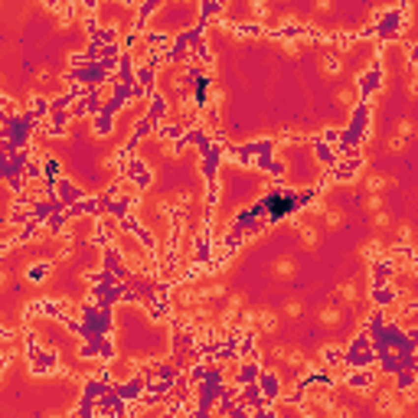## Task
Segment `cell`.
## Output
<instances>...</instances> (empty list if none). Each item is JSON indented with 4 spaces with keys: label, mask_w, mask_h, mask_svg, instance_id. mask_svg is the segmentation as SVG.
I'll return each mask as SVG.
<instances>
[{
    "label": "cell",
    "mask_w": 418,
    "mask_h": 418,
    "mask_svg": "<svg viewBox=\"0 0 418 418\" xmlns=\"http://www.w3.org/2000/svg\"><path fill=\"white\" fill-rule=\"evenodd\" d=\"M340 294H343V300H356V284H353V281H346L343 288H340Z\"/></svg>",
    "instance_id": "e0dca14e"
},
{
    "label": "cell",
    "mask_w": 418,
    "mask_h": 418,
    "mask_svg": "<svg viewBox=\"0 0 418 418\" xmlns=\"http://www.w3.org/2000/svg\"><path fill=\"white\" fill-rule=\"evenodd\" d=\"M226 294V284L222 281H212L209 288H200V300H209V298H222Z\"/></svg>",
    "instance_id": "5b68a950"
},
{
    "label": "cell",
    "mask_w": 418,
    "mask_h": 418,
    "mask_svg": "<svg viewBox=\"0 0 418 418\" xmlns=\"http://www.w3.org/2000/svg\"><path fill=\"white\" fill-rule=\"evenodd\" d=\"M353 101H356V91H350V89L336 91V105H340V108H353Z\"/></svg>",
    "instance_id": "9c48e42d"
},
{
    "label": "cell",
    "mask_w": 418,
    "mask_h": 418,
    "mask_svg": "<svg viewBox=\"0 0 418 418\" xmlns=\"http://www.w3.org/2000/svg\"><path fill=\"white\" fill-rule=\"evenodd\" d=\"M340 222H343V212H340V209H330V212H327V226L336 229Z\"/></svg>",
    "instance_id": "9a60e30c"
},
{
    "label": "cell",
    "mask_w": 418,
    "mask_h": 418,
    "mask_svg": "<svg viewBox=\"0 0 418 418\" xmlns=\"http://www.w3.org/2000/svg\"><path fill=\"white\" fill-rule=\"evenodd\" d=\"M343 356H346L343 346H327V350H324V363H327V366H336Z\"/></svg>",
    "instance_id": "52a82bcc"
},
{
    "label": "cell",
    "mask_w": 418,
    "mask_h": 418,
    "mask_svg": "<svg viewBox=\"0 0 418 418\" xmlns=\"http://www.w3.org/2000/svg\"><path fill=\"white\" fill-rule=\"evenodd\" d=\"M258 327H262L265 333H274V330H278V317H274L271 310H258Z\"/></svg>",
    "instance_id": "3957f363"
},
{
    "label": "cell",
    "mask_w": 418,
    "mask_h": 418,
    "mask_svg": "<svg viewBox=\"0 0 418 418\" xmlns=\"http://www.w3.org/2000/svg\"><path fill=\"white\" fill-rule=\"evenodd\" d=\"M363 183H366V190H369V196H379V193L389 186V180H386V177H379V173H369Z\"/></svg>",
    "instance_id": "6da1fadb"
},
{
    "label": "cell",
    "mask_w": 418,
    "mask_h": 418,
    "mask_svg": "<svg viewBox=\"0 0 418 418\" xmlns=\"http://www.w3.org/2000/svg\"><path fill=\"white\" fill-rule=\"evenodd\" d=\"M395 239H399L402 245H409V242H412V229L409 226H399V236H395Z\"/></svg>",
    "instance_id": "44dd1931"
},
{
    "label": "cell",
    "mask_w": 418,
    "mask_h": 418,
    "mask_svg": "<svg viewBox=\"0 0 418 418\" xmlns=\"http://www.w3.org/2000/svg\"><path fill=\"white\" fill-rule=\"evenodd\" d=\"M340 307H333V304H327V307L320 310V324H327V327H333V324H340Z\"/></svg>",
    "instance_id": "277c9868"
},
{
    "label": "cell",
    "mask_w": 418,
    "mask_h": 418,
    "mask_svg": "<svg viewBox=\"0 0 418 418\" xmlns=\"http://www.w3.org/2000/svg\"><path fill=\"white\" fill-rule=\"evenodd\" d=\"M284 314H288V317H298L300 314V300H291V304L284 307Z\"/></svg>",
    "instance_id": "cb8c5ba5"
},
{
    "label": "cell",
    "mask_w": 418,
    "mask_h": 418,
    "mask_svg": "<svg viewBox=\"0 0 418 418\" xmlns=\"http://www.w3.org/2000/svg\"><path fill=\"white\" fill-rule=\"evenodd\" d=\"M252 13H255V17H262V20H265L268 13H271V7H268V3H262V0H255V3H252Z\"/></svg>",
    "instance_id": "4fadbf2b"
},
{
    "label": "cell",
    "mask_w": 418,
    "mask_h": 418,
    "mask_svg": "<svg viewBox=\"0 0 418 418\" xmlns=\"http://www.w3.org/2000/svg\"><path fill=\"white\" fill-rule=\"evenodd\" d=\"M399 314H405V317H415V314H418V298H405V304H402Z\"/></svg>",
    "instance_id": "7c38bea8"
},
{
    "label": "cell",
    "mask_w": 418,
    "mask_h": 418,
    "mask_svg": "<svg viewBox=\"0 0 418 418\" xmlns=\"http://www.w3.org/2000/svg\"><path fill=\"white\" fill-rule=\"evenodd\" d=\"M271 356L284 363V359H288V346H284V343H274V346H271Z\"/></svg>",
    "instance_id": "d6986e66"
},
{
    "label": "cell",
    "mask_w": 418,
    "mask_h": 418,
    "mask_svg": "<svg viewBox=\"0 0 418 418\" xmlns=\"http://www.w3.org/2000/svg\"><path fill=\"white\" fill-rule=\"evenodd\" d=\"M389 226H392L389 212H376V229H389Z\"/></svg>",
    "instance_id": "ffe728a7"
},
{
    "label": "cell",
    "mask_w": 418,
    "mask_h": 418,
    "mask_svg": "<svg viewBox=\"0 0 418 418\" xmlns=\"http://www.w3.org/2000/svg\"><path fill=\"white\" fill-rule=\"evenodd\" d=\"M333 418H356V412L350 409V405H340V409L333 412Z\"/></svg>",
    "instance_id": "7402d4cb"
},
{
    "label": "cell",
    "mask_w": 418,
    "mask_h": 418,
    "mask_svg": "<svg viewBox=\"0 0 418 418\" xmlns=\"http://www.w3.org/2000/svg\"><path fill=\"white\" fill-rule=\"evenodd\" d=\"M300 242H304V245H317V229L314 226H300Z\"/></svg>",
    "instance_id": "30bf717a"
},
{
    "label": "cell",
    "mask_w": 418,
    "mask_h": 418,
    "mask_svg": "<svg viewBox=\"0 0 418 418\" xmlns=\"http://www.w3.org/2000/svg\"><path fill=\"white\" fill-rule=\"evenodd\" d=\"M412 131H415V127H412V121H409V118H402V121H399V127H395V134H399V137H409Z\"/></svg>",
    "instance_id": "2e32d148"
},
{
    "label": "cell",
    "mask_w": 418,
    "mask_h": 418,
    "mask_svg": "<svg viewBox=\"0 0 418 418\" xmlns=\"http://www.w3.org/2000/svg\"><path fill=\"white\" fill-rule=\"evenodd\" d=\"M203 17H219V13H222V3H203Z\"/></svg>",
    "instance_id": "5bb4252c"
},
{
    "label": "cell",
    "mask_w": 418,
    "mask_h": 418,
    "mask_svg": "<svg viewBox=\"0 0 418 418\" xmlns=\"http://www.w3.org/2000/svg\"><path fill=\"white\" fill-rule=\"evenodd\" d=\"M409 262H412V265H409V271H412V274H418V252H415V255H412Z\"/></svg>",
    "instance_id": "d4e9b609"
},
{
    "label": "cell",
    "mask_w": 418,
    "mask_h": 418,
    "mask_svg": "<svg viewBox=\"0 0 418 418\" xmlns=\"http://www.w3.org/2000/svg\"><path fill=\"white\" fill-rule=\"evenodd\" d=\"M409 91H412V95H418V75H412V82H409Z\"/></svg>",
    "instance_id": "484cf974"
},
{
    "label": "cell",
    "mask_w": 418,
    "mask_h": 418,
    "mask_svg": "<svg viewBox=\"0 0 418 418\" xmlns=\"http://www.w3.org/2000/svg\"><path fill=\"white\" fill-rule=\"evenodd\" d=\"M164 111H167L164 95H154V98H150V118H164Z\"/></svg>",
    "instance_id": "ba28073f"
},
{
    "label": "cell",
    "mask_w": 418,
    "mask_h": 418,
    "mask_svg": "<svg viewBox=\"0 0 418 418\" xmlns=\"http://www.w3.org/2000/svg\"><path fill=\"white\" fill-rule=\"evenodd\" d=\"M284 363L291 366V369H304L307 366V356H304V350H288V359Z\"/></svg>",
    "instance_id": "8992f818"
},
{
    "label": "cell",
    "mask_w": 418,
    "mask_h": 418,
    "mask_svg": "<svg viewBox=\"0 0 418 418\" xmlns=\"http://www.w3.org/2000/svg\"><path fill=\"white\" fill-rule=\"evenodd\" d=\"M274 271L281 274V278H288V274H294V262H291V258H278V265H274Z\"/></svg>",
    "instance_id": "8fae6325"
},
{
    "label": "cell",
    "mask_w": 418,
    "mask_h": 418,
    "mask_svg": "<svg viewBox=\"0 0 418 418\" xmlns=\"http://www.w3.org/2000/svg\"><path fill=\"white\" fill-rule=\"evenodd\" d=\"M366 206L373 209V212H382V196H369V200H366Z\"/></svg>",
    "instance_id": "603a6c76"
},
{
    "label": "cell",
    "mask_w": 418,
    "mask_h": 418,
    "mask_svg": "<svg viewBox=\"0 0 418 418\" xmlns=\"http://www.w3.org/2000/svg\"><path fill=\"white\" fill-rule=\"evenodd\" d=\"M389 150H395V154H402V150H405V137H389Z\"/></svg>",
    "instance_id": "ac0fdd59"
},
{
    "label": "cell",
    "mask_w": 418,
    "mask_h": 418,
    "mask_svg": "<svg viewBox=\"0 0 418 418\" xmlns=\"http://www.w3.org/2000/svg\"><path fill=\"white\" fill-rule=\"evenodd\" d=\"M320 65H324V72H327V75H336L340 69H343V59H340L336 53H324V59H320Z\"/></svg>",
    "instance_id": "7a4b0ae2"
}]
</instances>
